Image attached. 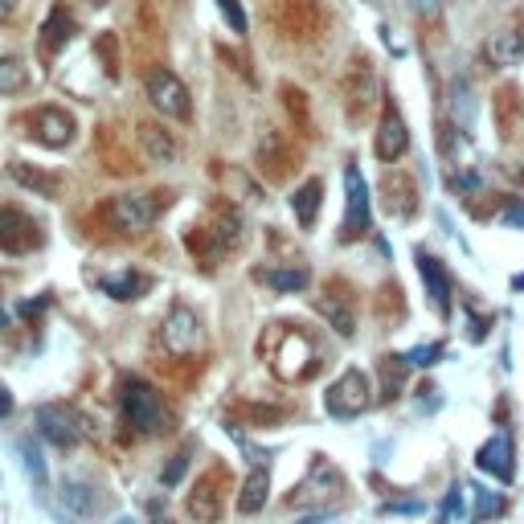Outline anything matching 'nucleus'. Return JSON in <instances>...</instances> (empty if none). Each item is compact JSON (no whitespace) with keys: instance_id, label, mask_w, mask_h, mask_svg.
Listing matches in <instances>:
<instances>
[{"instance_id":"f257e3e1","label":"nucleus","mask_w":524,"mask_h":524,"mask_svg":"<svg viewBox=\"0 0 524 524\" xmlns=\"http://www.w3.org/2000/svg\"><path fill=\"white\" fill-rule=\"evenodd\" d=\"M258 353L267 357L271 373L299 385V381H312L320 369H324V353H320V344L303 332L299 324L283 320V324H267V332H262V344H258Z\"/></svg>"},{"instance_id":"f03ea898","label":"nucleus","mask_w":524,"mask_h":524,"mask_svg":"<svg viewBox=\"0 0 524 524\" xmlns=\"http://www.w3.org/2000/svg\"><path fill=\"white\" fill-rule=\"evenodd\" d=\"M119 414H123V426H131L144 439H160V434L172 430V414H168V402L156 385H148L144 377H123L119 385Z\"/></svg>"},{"instance_id":"7ed1b4c3","label":"nucleus","mask_w":524,"mask_h":524,"mask_svg":"<svg viewBox=\"0 0 524 524\" xmlns=\"http://www.w3.org/2000/svg\"><path fill=\"white\" fill-rule=\"evenodd\" d=\"M168 201H172L168 189H156V193H119V197L103 201L99 222L111 234H119V238H136V234H144V230H152L160 222Z\"/></svg>"},{"instance_id":"20e7f679","label":"nucleus","mask_w":524,"mask_h":524,"mask_svg":"<svg viewBox=\"0 0 524 524\" xmlns=\"http://www.w3.org/2000/svg\"><path fill=\"white\" fill-rule=\"evenodd\" d=\"M160 344L172 357H197L205 348V328H201L197 312L185 308V303H172L164 324H160Z\"/></svg>"},{"instance_id":"39448f33","label":"nucleus","mask_w":524,"mask_h":524,"mask_svg":"<svg viewBox=\"0 0 524 524\" xmlns=\"http://www.w3.org/2000/svg\"><path fill=\"white\" fill-rule=\"evenodd\" d=\"M369 234V185L357 164L344 168V217H340V242L353 246Z\"/></svg>"},{"instance_id":"423d86ee","label":"nucleus","mask_w":524,"mask_h":524,"mask_svg":"<svg viewBox=\"0 0 524 524\" xmlns=\"http://www.w3.org/2000/svg\"><path fill=\"white\" fill-rule=\"evenodd\" d=\"M144 95H148V103L160 111V115H168V119H189L193 115V99H189V86L172 74V70H164V66H152L148 74H144Z\"/></svg>"},{"instance_id":"0eeeda50","label":"nucleus","mask_w":524,"mask_h":524,"mask_svg":"<svg viewBox=\"0 0 524 524\" xmlns=\"http://www.w3.org/2000/svg\"><path fill=\"white\" fill-rule=\"evenodd\" d=\"M369 402H373V393H369V377H365L361 369H344V373L328 385V393H324L328 414L340 418V422L361 418V414L369 410Z\"/></svg>"},{"instance_id":"6e6552de","label":"nucleus","mask_w":524,"mask_h":524,"mask_svg":"<svg viewBox=\"0 0 524 524\" xmlns=\"http://www.w3.org/2000/svg\"><path fill=\"white\" fill-rule=\"evenodd\" d=\"M37 434L54 447H74L82 434H86V418L66 406V402H50V406H37Z\"/></svg>"},{"instance_id":"1a4fd4ad","label":"nucleus","mask_w":524,"mask_h":524,"mask_svg":"<svg viewBox=\"0 0 524 524\" xmlns=\"http://www.w3.org/2000/svg\"><path fill=\"white\" fill-rule=\"evenodd\" d=\"M230 484V475H226V467H217V471H205L197 484H193V492H189V500H185V512H189V520L193 524H217L222 520V488Z\"/></svg>"},{"instance_id":"9d476101","label":"nucleus","mask_w":524,"mask_h":524,"mask_svg":"<svg viewBox=\"0 0 524 524\" xmlns=\"http://www.w3.org/2000/svg\"><path fill=\"white\" fill-rule=\"evenodd\" d=\"M21 127L29 131V140H37V144H46V148H66L70 140H74V115L70 111H62V107H37V111H29L25 119H21Z\"/></svg>"},{"instance_id":"9b49d317","label":"nucleus","mask_w":524,"mask_h":524,"mask_svg":"<svg viewBox=\"0 0 524 524\" xmlns=\"http://www.w3.org/2000/svg\"><path fill=\"white\" fill-rule=\"evenodd\" d=\"M41 242H46V234H41V226L25 209H13V205L0 209V250L5 254H33V250H41Z\"/></svg>"},{"instance_id":"f8f14e48","label":"nucleus","mask_w":524,"mask_h":524,"mask_svg":"<svg viewBox=\"0 0 524 524\" xmlns=\"http://www.w3.org/2000/svg\"><path fill=\"white\" fill-rule=\"evenodd\" d=\"M316 312L332 324V332H340L344 340L357 336V308H353V295H348V287L340 279H328L324 291L316 295Z\"/></svg>"},{"instance_id":"ddd939ff","label":"nucleus","mask_w":524,"mask_h":524,"mask_svg":"<svg viewBox=\"0 0 524 524\" xmlns=\"http://www.w3.org/2000/svg\"><path fill=\"white\" fill-rule=\"evenodd\" d=\"M406 148H410V127L402 123V111L385 99L381 123H377V131H373V156H377L381 164H393V160L406 156Z\"/></svg>"},{"instance_id":"4468645a","label":"nucleus","mask_w":524,"mask_h":524,"mask_svg":"<svg viewBox=\"0 0 524 524\" xmlns=\"http://www.w3.org/2000/svg\"><path fill=\"white\" fill-rule=\"evenodd\" d=\"M348 492V484H344V475L324 459V455H316V463H312V475H308V484L303 488H295V496L287 500V504H308L312 500V508L316 504H324V500H340Z\"/></svg>"},{"instance_id":"2eb2a0df","label":"nucleus","mask_w":524,"mask_h":524,"mask_svg":"<svg viewBox=\"0 0 524 524\" xmlns=\"http://www.w3.org/2000/svg\"><path fill=\"white\" fill-rule=\"evenodd\" d=\"M475 467L504 479V484H512V475H516V443H512V434H504V430L492 434V439L475 451Z\"/></svg>"},{"instance_id":"dca6fc26","label":"nucleus","mask_w":524,"mask_h":524,"mask_svg":"<svg viewBox=\"0 0 524 524\" xmlns=\"http://www.w3.org/2000/svg\"><path fill=\"white\" fill-rule=\"evenodd\" d=\"M414 258H418V271H422V283H426V295H430V308L447 320L451 316V275H447V267L430 250H418Z\"/></svg>"},{"instance_id":"f3484780","label":"nucleus","mask_w":524,"mask_h":524,"mask_svg":"<svg viewBox=\"0 0 524 524\" xmlns=\"http://www.w3.org/2000/svg\"><path fill=\"white\" fill-rule=\"evenodd\" d=\"M484 58H488V66L492 70H512V66H520L524 62V37H520V29H496L492 37H488V46H484Z\"/></svg>"},{"instance_id":"a211bd4d","label":"nucleus","mask_w":524,"mask_h":524,"mask_svg":"<svg viewBox=\"0 0 524 524\" xmlns=\"http://www.w3.org/2000/svg\"><path fill=\"white\" fill-rule=\"evenodd\" d=\"M344 99L353 103V119H361V115L373 107V99H377V78L369 74V62H365V58H357L353 74L344 78Z\"/></svg>"},{"instance_id":"6ab92c4d","label":"nucleus","mask_w":524,"mask_h":524,"mask_svg":"<svg viewBox=\"0 0 524 524\" xmlns=\"http://www.w3.org/2000/svg\"><path fill=\"white\" fill-rule=\"evenodd\" d=\"M136 131H140V148L148 152L152 164H172V160H177V136H172L164 123H148L144 119Z\"/></svg>"},{"instance_id":"aec40b11","label":"nucleus","mask_w":524,"mask_h":524,"mask_svg":"<svg viewBox=\"0 0 524 524\" xmlns=\"http://www.w3.org/2000/svg\"><path fill=\"white\" fill-rule=\"evenodd\" d=\"M267 496H271V471H267V463H254L242 492H238V512L242 516L262 512V508H267Z\"/></svg>"},{"instance_id":"412c9836","label":"nucleus","mask_w":524,"mask_h":524,"mask_svg":"<svg viewBox=\"0 0 524 524\" xmlns=\"http://www.w3.org/2000/svg\"><path fill=\"white\" fill-rule=\"evenodd\" d=\"M5 172H9V181H17L21 189H29L37 197H58V177H54V172H46V168H37L29 160H13Z\"/></svg>"},{"instance_id":"4be33fe9","label":"nucleus","mask_w":524,"mask_h":524,"mask_svg":"<svg viewBox=\"0 0 524 524\" xmlns=\"http://www.w3.org/2000/svg\"><path fill=\"white\" fill-rule=\"evenodd\" d=\"M70 37H74V17H70V9H66V5H54V9H50V17H46V25H41V54L54 58Z\"/></svg>"},{"instance_id":"5701e85b","label":"nucleus","mask_w":524,"mask_h":524,"mask_svg":"<svg viewBox=\"0 0 524 524\" xmlns=\"http://www.w3.org/2000/svg\"><path fill=\"white\" fill-rule=\"evenodd\" d=\"M258 164H262V172H267L271 181H287V177H291V168H295V152H291L283 140H275V136H262Z\"/></svg>"},{"instance_id":"b1692460","label":"nucleus","mask_w":524,"mask_h":524,"mask_svg":"<svg viewBox=\"0 0 524 524\" xmlns=\"http://www.w3.org/2000/svg\"><path fill=\"white\" fill-rule=\"evenodd\" d=\"M320 205H324V181L312 177V181H303L291 197V209H295V222L303 230H312L316 226V217H320Z\"/></svg>"},{"instance_id":"393cba45","label":"nucleus","mask_w":524,"mask_h":524,"mask_svg":"<svg viewBox=\"0 0 524 524\" xmlns=\"http://www.w3.org/2000/svg\"><path fill=\"white\" fill-rule=\"evenodd\" d=\"M209 230H213V238L222 242L226 250H238V246L246 242V222H242V213H238L234 205H217Z\"/></svg>"},{"instance_id":"a878e982","label":"nucleus","mask_w":524,"mask_h":524,"mask_svg":"<svg viewBox=\"0 0 524 524\" xmlns=\"http://www.w3.org/2000/svg\"><path fill=\"white\" fill-rule=\"evenodd\" d=\"M254 279H258L262 287L279 291V295L303 291V287L312 283V275H308V271H299V267H258V271H254Z\"/></svg>"},{"instance_id":"bb28decb","label":"nucleus","mask_w":524,"mask_h":524,"mask_svg":"<svg viewBox=\"0 0 524 524\" xmlns=\"http://www.w3.org/2000/svg\"><path fill=\"white\" fill-rule=\"evenodd\" d=\"M99 287H103L111 299H123V303H131V299L148 295L152 279H148L144 271H119V275H111V279H99Z\"/></svg>"},{"instance_id":"cd10ccee","label":"nucleus","mask_w":524,"mask_h":524,"mask_svg":"<svg viewBox=\"0 0 524 524\" xmlns=\"http://www.w3.org/2000/svg\"><path fill=\"white\" fill-rule=\"evenodd\" d=\"M385 193H398V197H389V201H385L389 213H398V217H414V213H418V189H414L410 177H402V172L385 181Z\"/></svg>"},{"instance_id":"c85d7f7f","label":"nucleus","mask_w":524,"mask_h":524,"mask_svg":"<svg viewBox=\"0 0 524 524\" xmlns=\"http://www.w3.org/2000/svg\"><path fill=\"white\" fill-rule=\"evenodd\" d=\"M377 373H381V393H385V402H393V398H398V393L406 389L410 361H406V357H385V361H377Z\"/></svg>"},{"instance_id":"c756f323","label":"nucleus","mask_w":524,"mask_h":524,"mask_svg":"<svg viewBox=\"0 0 524 524\" xmlns=\"http://www.w3.org/2000/svg\"><path fill=\"white\" fill-rule=\"evenodd\" d=\"M29 86V70L17 54H0V95H17Z\"/></svg>"},{"instance_id":"7c9ffc66","label":"nucleus","mask_w":524,"mask_h":524,"mask_svg":"<svg viewBox=\"0 0 524 524\" xmlns=\"http://www.w3.org/2000/svg\"><path fill=\"white\" fill-rule=\"evenodd\" d=\"M508 512V500L500 492H488V488H475V504H471V524H484L492 516Z\"/></svg>"},{"instance_id":"2f4dec72","label":"nucleus","mask_w":524,"mask_h":524,"mask_svg":"<svg viewBox=\"0 0 524 524\" xmlns=\"http://www.w3.org/2000/svg\"><path fill=\"white\" fill-rule=\"evenodd\" d=\"M283 103H287L291 119L299 123V131H308V136H312V119H308V107H303V91H299V86H283Z\"/></svg>"},{"instance_id":"473e14b6","label":"nucleus","mask_w":524,"mask_h":524,"mask_svg":"<svg viewBox=\"0 0 524 524\" xmlns=\"http://www.w3.org/2000/svg\"><path fill=\"white\" fill-rule=\"evenodd\" d=\"M406 361H410V365H418V369H430L434 361H443V344H422V348H410Z\"/></svg>"},{"instance_id":"72a5a7b5","label":"nucleus","mask_w":524,"mask_h":524,"mask_svg":"<svg viewBox=\"0 0 524 524\" xmlns=\"http://www.w3.org/2000/svg\"><path fill=\"white\" fill-rule=\"evenodd\" d=\"M443 524H463V488L459 484L443 500Z\"/></svg>"},{"instance_id":"f704fd0d","label":"nucleus","mask_w":524,"mask_h":524,"mask_svg":"<svg viewBox=\"0 0 524 524\" xmlns=\"http://www.w3.org/2000/svg\"><path fill=\"white\" fill-rule=\"evenodd\" d=\"M185 467H189V451H181V455H172V459H168V467H164V475H160V479H164V484H168V488H172V484H177V479H181V475H185Z\"/></svg>"},{"instance_id":"c9c22d12","label":"nucleus","mask_w":524,"mask_h":524,"mask_svg":"<svg viewBox=\"0 0 524 524\" xmlns=\"http://www.w3.org/2000/svg\"><path fill=\"white\" fill-rule=\"evenodd\" d=\"M217 5H222V13H226V21L238 29V33H246V13L238 9V0H217Z\"/></svg>"},{"instance_id":"e433bc0d","label":"nucleus","mask_w":524,"mask_h":524,"mask_svg":"<svg viewBox=\"0 0 524 524\" xmlns=\"http://www.w3.org/2000/svg\"><path fill=\"white\" fill-rule=\"evenodd\" d=\"M25 5H29V0H0V25L17 21V17L25 13Z\"/></svg>"},{"instance_id":"4c0bfd02","label":"nucleus","mask_w":524,"mask_h":524,"mask_svg":"<svg viewBox=\"0 0 524 524\" xmlns=\"http://www.w3.org/2000/svg\"><path fill=\"white\" fill-rule=\"evenodd\" d=\"M504 226L524 230V205H508V209H504Z\"/></svg>"},{"instance_id":"58836bf2","label":"nucleus","mask_w":524,"mask_h":524,"mask_svg":"<svg viewBox=\"0 0 524 524\" xmlns=\"http://www.w3.org/2000/svg\"><path fill=\"white\" fill-rule=\"evenodd\" d=\"M13 414V393L5 389V381H0V418H9Z\"/></svg>"},{"instance_id":"ea45409f","label":"nucleus","mask_w":524,"mask_h":524,"mask_svg":"<svg viewBox=\"0 0 524 524\" xmlns=\"http://www.w3.org/2000/svg\"><path fill=\"white\" fill-rule=\"evenodd\" d=\"M303 524H328V516L320 512V516H308V520H303Z\"/></svg>"},{"instance_id":"a19ab883","label":"nucleus","mask_w":524,"mask_h":524,"mask_svg":"<svg viewBox=\"0 0 524 524\" xmlns=\"http://www.w3.org/2000/svg\"><path fill=\"white\" fill-rule=\"evenodd\" d=\"M9 324V316H5V308H0V328H5Z\"/></svg>"},{"instance_id":"79ce46f5","label":"nucleus","mask_w":524,"mask_h":524,"mask_svg":"<svg viewBox=\"0 0 524 524\" xmlns=\"http://www.w3.org/2000/svg\"><path fill=\"white\" fill-rule=\"evenodd\" d=\"M91 5H107V0H91Z\"/></svg>"},{"instance_id":"37998d69","label":"nucleus","mask_w":524,"mask_h":524,"mask_svg":"<svg viewBox=\"0 0 524 524\" xmlns=\"http://www.w3.org/2000/svg\"><path fill=\"white\" fill-rule=\"evenodd\" d=\"M520 181H524V164H520Z\"/></svg>"}]
</instances>
